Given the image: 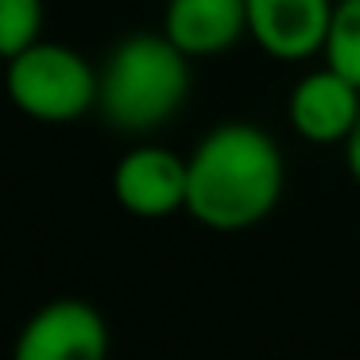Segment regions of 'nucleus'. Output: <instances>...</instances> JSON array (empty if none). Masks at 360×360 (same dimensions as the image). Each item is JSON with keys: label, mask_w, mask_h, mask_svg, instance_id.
<instances>
[{"label": "nucleus", "mask_w": 360, "mask_h": 360, "mask_svg": "<svg viewBox=\"0 0 360 360\" xmlns=\"http://www.w3.org/2000/svg\"><path fill=\"white\" fill-rule=\"evenodd\" d=\"M186 163V213L213 233H240L271 217L287 182L279 143L244 120L217 124Z\"/></svg>", "instance_id": "f257e3e1"}, {"label": "nucleus", "mask_w": 360, "mask_h": 360, "mask_svg": "<svg viewBox=\"0 0 360 360\" xmlns=\"http://www.w3.org/2000/svg\"><path fill=\"white\" fill-rule=\"evenodd\" d=\"M190 97V55L167 35H128L101 66L97 109L117 132H155Z\"/></svg>", "instance_id": "f03ea898"}, {"label": "nucleus", "mask_w": 360, "mask_h": 360, "mask_svg": "<svg viewBox=\"0 0 360 360\" xmlns=\"http://www.w3.org/2000/svg\"><path fill=\"white\" fill-rule=\"evenodd\" d=\"M4 89L24 117L39 124H70L97 109L101 70H94L66 43L35 39L32 47L8 58Z\"/></svg>", "instance_id": "7ed1b4c3"}, {"label": "nucleus", "mask_w": 360, "mask_h": 360, "mask_svg": "<svg viewBox=\"0 0 360 360\" xmlns=\"http://www.w3.org/2000/svg\"><path fill=\"white\" fill-rule=\"evenodd\" d=\"M190 194V163L174 151L143 143L120 155L112 167V198L124 213L140 221H163L186 213Z\"/></svg>", "instance_id": "20e7f679"}, {"label": "nucleus", "mask_w": 360, "mask_h": 360, "mask_svg": "<svg viewBox=\"0 0 360 360\" xmlns=\"http://www.w3.org/2000/svg\"><path fill=\"white\" fill-rule=\"evenodd\" d=\"M109 321L82 298H55L27 318L16 337V360H101Z\"/></svg>", "instance_id": "39448f33"}, {"label": "nucleus", "mask_w": 360, "mask_h": 360, "mask_svg": "<svg viewBox=\"0 0 360 360\" xmlns=\"http://www.w3.org/2000/svg\"><path fill=\"white\" fill-rule=\"evenodd\" d=\"M337 0H244L248 35L279 63H306L321 55Z\"/></svg>", "instance_id": "423d86ee"}, {"label": "nucleus", "mask_w": 360, "mask_h": 360, "mask_svg": "<svg viewBox=\"0 0 360 360\" xmlns=\"http://www.w3.org/2000/svg\"><path fill=\"white\" fill-rule=\"evenodd\" d=\"M287 117L302 140L310 143H345L360 117V89L333 66L314 70L290 89Z\"/></svg>", "instance_id": "0eeeda50"}, {"label": "nucleus", "mask_w": 360, "mask_h": 360, "mask_svg": "<svg viewBox=\"0 0 360 360\" xmlns=\"http://www.w3.org/2000/svg\"><path fill=\"white\" fill-rule=\"evenodd\" d=\"M163 35L190 58H217L248 35L244 0H167Z\"/></svg>", "instance_id": "6e6552de"}, {"label": "nucleus", "mask_w": 360, "mask_h": 360, "mask_svg": "<svg viewBox=\"0 0 360 360\" xmlns=\"http://www.w3.org/2000/svg\"><path fill=\"white\" fill-rule=\"evenodd\" d=\"M321 55H326V66H333L360 89V0H337L333 4Z\"/></svg>", "instance_id": "1a4fd4ad"}, {"label": "nucleus", "mask_w": 360, "mask_h": 360, "mask_svg": "<svg viewBox=\"0 0 360 360\" xmlns=\"http://www.w3.org/2000/svg\"><path fill=\"white\" fill-rule=\"evenodd\" d=\"M43 0H0V51L4 55H20L43 39Z\"/></svg>", "instance_id": "9d476101"}, {"label": "nucleus", "mask_w": 360, "mask_h": 360, "mask_svg": "<svg viewBox=\"0 0 360 360\" xmlns=\"http://www.w3.org/2000/svg\"><path fill=\"white\" fill-rule=\"evenodd\" d=\"M345 163H349L352 182H360V117H356V124H352L349 140H345Z\"/></svg>", "instance_id": "9b49d317"}, {"label": "nucleus", "mask_w": 360, "mask_h": 360, "mask_svg": "<svg viewBox=\"0 0 360 360\" xmlns=\"http://www.w3.org/2000/svg\"><path fill=\"white\" fill-rule=\"evenodd\" d=\"M4 70H8V55L0 51V82H4Z\"/></svg>", "instance_id": "f8f14e48"}]
</instances>
